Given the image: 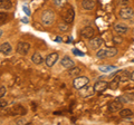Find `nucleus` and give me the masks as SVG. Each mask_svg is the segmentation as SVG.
<instances>
[{"mask_svg":"<svg viewBox=\"0 0 134 125\" xmlns=\"http://www.w3.org/2000/svg\"><path fill=\"white\" fill-rule=\"evenodd\" d=\"M12 52V47H11V45L9 43H3L0 45V53L3 54V55H10V53Z\"/></svg>","mask_w":134,"mask_h":125,"instance_id":"obj_15","label":"nucleus"},{"mask_svg":"<svg viewBox=\"0 0 134 125\" xmlns=\"http://www.w3.org/2000/svg\"><path fill=\"white\" fill-rule=\"evenodd\" d=\"M119 85H120V83L113 78L112 82L108 83V88H110V89H117V88H119Z\"/></svg>","mask_w":134,"mask_h":125,"instance_id":"obj_23","label":"nucleus"},{"mask_svg":"<svg viewBox=\"0 0 134 125\" xmlns=\"http://www.w3.org/2000/svg\"><path fill=\"white\" fill-rule=\"evenodd\" d=\"M7 18H8L7 14H5V12H0V25L5 24L7 21Z\"/></svg>","mask_w":134,"mask_h":125,"instance_id":"obj_24","label":"nucleus"},{"mask_svg":"<svg viewBox=\"0 0 134 125\" xmlns=\"http://www.w3.org/2000/svg\"><path fill=\"white\" fill-rule=\"evenodd\" d=\"M131 81H133V82H134V72H133V73H131Z\"/></svg>","mask_w":134,"mask_h":125,"instance_id":"obj_35","label":"nucleus"},{"mask_svg":"<svg viewBox=\"0 0 134 125\" xmlns=\"http://www.w3.org/2000/svg\"><path fill=\"white\" fill-rule=\"evenodd\" d=\"M58 58H59V56H58L57 53H50L49 55L46 56L45 62H46V65H47V67H53L58 61Z\"/></svg>","mask_w":134,"mask_h":125,"instance_id":"obj_8","label":"nucleus"},{"mask_svg":"<svg viewBox=\"0 0 134 125\" xmlns=\"http://www.w3.org/2000/svg\"><path fill=\"white\" fill-rule=\"evenodd\" d=\"M88 83H90V78L88 77H86V76H77V77L74 78L73 85L77 90H79L81 88H83V87H85L86 85H88Z\"/></svg>","mask_w":134,"mask_h":125,"instance_id":"obj_5","label":"nucleus"},{"mask_svg":"<svg viewBox=\"0 0 134 125\" xmlns=\"http://www.w3.org/2000/svg\"><path fill=\"white\" fill-rule=\"evenodd\" d=\"M17 53L19 54V55H27V54L29 53V50H30V45H29L28 43H26V41H19L18 45H17Z\"/></svg>","mask_w":134,"mask_h":125,"instance_id":"obj_7","label":"nucleus"},{"mask_svg":"<svg viewBox=\"0 0 134 125\" xmlns=\"http://www.w3.org/2000/svg\"><path fill=\"white\" fill-rule=\"evenodd\" d=\"M113 78L116 79L119 83H125L131 79V74L127 70H117V73L115 74V76Z\"/></svg>","mask_w":134,"mask_h":125,"instance_id":"obj_6","label":"nucleus"},{"mask_svg":"<svg viewBox=\"0 0 134 125\" xmlns=\"http://www.w3.org/2000/svg\"><path fill=\"white\" fill-rule=\"evenodd\" d=\"M7 93V88L6 86H0V98L5 96V94Z\"/></svg>","mask_w":134,"mask_h":125,"instance_id":"obj_26","label":"nucleus"},{"mask_svg":"<svg viewBox=\"0 0 134 125\" xmlns=\"http://www.w3.org/2000/svg\"><path fill=\"white\" fill-rule=\"evenodd\" d=\"M54 3L58 7H63L65 5V0H54Z\"/></svg>","mask_w":134,"mask_h":125,"instance_id":"obj_29","label":"nucleus"},{"mask_svg":"<svg viewBox=\"0 0 134 125\" xmlns=\"http://www.w3.org/2000/svg\"><path fill=\"white\" fill-rule=\"evenodd\" d=\"M127 3H129V0H117V5L121 6V7L127 6Z\"/></svg>","mask_w":134,"mask_h":125,"instance_id":"obj_27","label":"nucleus"},{"mask_svg":"<svg viewBox=\"0 0 134 125\" xmlns=\"http://www.w3.org/2000/svg\"><path fill=\"white\" fill-rule=\"evenodd\" d=\"M133 115H134L133 111H131L130 108H124V110L120 111V116L122 118H130V117H132Z\"/></svg>","mask_w":134,"mask_h":125,"instance_id":"obj_19","label":"nucleus"},{"mask_svg":"<svg viewBox=\"0 0 134 125\" xmlns=\"http://www.w3.org/2000/svg\"><path fill=\"white\" fill-rule=\"evenodd\" d=\"M23 22H25V24H27V22H28V20H27L26 18H24V19H23Z\"/></svg>","mask_w":134,"mask_h":125,"instance_id":"obj_36","label":"nucleus"},{"mask_svg":"<svg viewBox=\"0 0 134 125\" xmlns=\"http://www.w3.org/2000/svg\"><path fill=\"white\" fill-rule=\"evenodd\" d=\"M40 19H41V22H43L44 26H52V25L54 24V21H55V19H56V15L53 10L47 9V10L43 11Z\"/></svg>","mask_w":134,"mask_h":125,"instance_id":"obj_2","label":"nucleus"},{"mask_svg":"<svg viewBox=\"0 0 134 125\" xmlns=\"http://www.w3.org/2000/svg\"><path fill=\"white\" fill-rule=\"evenodd\" d=\"M31 60L35 65H41L44 62V58L40 53H34V55L31 56Z\"/></svg>","mask_w":134,"mask_h":125,"instance_id":"obj_18","label":"nucleus"},{"mask_svg":"<svg viewBox=\"0 0 134 125\" xmlns=\"http://www.w3.org/2000/svg\"><path fill=\"white\" fill-rule=\"evenodd\" d=\"M82 8L84 10H93L95 8V2L93 0H83L82 1Z\"/></svg>","mask_w":134,"mask_h":125,"instance_id":"obj_17","label":"nucleus"},{"mask_svg":"<svg viewBox=\"0 0 134 125\" xmlns=\"http://www.w3.org/2000/svg\"><path fill=\"white\" fill-rule=\"evenodd\" d=\"M2 35H3V31L1 30V29H0V38H1V37H2Z\"/></svg>","mask_w":134,"mask_h":125,"instance_id":"obj_37","label":"nucleus"},{"mask_svg":"<svg viewBox=\"0 0 134 125\" xmlns=\"http://www.w3.org/2000/svg\"><path fill=\"white\" fill-rule=\"evenodd\" d=\"M23 10L25 11V14H26L27 16H30V10L28 9V7H27V6H23Z\"/></svg>","mask_w":134,"mask_h":125,"instance_id":"obj_33","label":"nucleus"},{"mask_svg":"<svg viewBox=\"0 0 134 125\" xmlns=\"http://www.w3.org/2000/svg\"><path fill=\"white\" fill-rule=\"evenodd\" d=\"M60 65L63 66V67L68 69L70 67H73V66H75V62L69 56H64L62 58V60H60Z\"/></svg>","mask_w":134,"mask_h":125,"instance_id":"obj_14","label":"nucleus"},{"mask_svg":"<svg viewBox=\"0 0 134 125\" xmlns=\"http://www.w3.org/2000/svg\"><path fill=\"white\" fill-rule=\"evenodd\" d=\"M73 53H74V55H76V56H81V57H83L85 54L84 53H82L81 50H78V49H76V48H74L73 49Z\"/></svg>","mask_w":134,"mask_h":125,"instance_id":"obj_30","label":"nucleus"},{"mask_svg":"<svg viewBox=\"0 0 134 125\" xmlns=\"http://www.w3.org/2000/svg\"><path fill=\"white\" fill-rule=\"evenodd\" d=\"M11 7H12V3L10 0H0V8H1V9L9 10V9H11Z\"/></svg>","mask_w":134,"mask_h":125,"instance_id":"obj_21","label":"nucleus"},{"mask_svg":"<svg viewBox=\"0 0 134 125\" xmlns=\"http://www.w3.org/2000/svg\"><path fill=\"white\" fill-rule=\"evenodd\" d=\"M62 37H56V38H55V41H57V43H62Z\"/></svg>","mask_w":134,"mask_h":125,"instance_id":"obj_34","label":"nucleus"},{"mask_svg":"<svg viewBox=\"0 0 134 125\" xmlns=\"http://www.w3.org/2000/svg\"><path fill=\"white\" fill-rule=\"evenodd\" d=\"M94 35H95V30L90 26L84 27L81 30V36L85 39H91L92 37H94Z\"/></svg>","mask_w":134,"mask_h":125,"instance_id":"obj_9","label":"nucleus"},{"mask_svg":"<svg viewBox=\"0 0 134 125\" xmlns=\"http://www.w3.org/2000/svg\"><path fill=\"white\" fill-rule=\"evenodd\" d=\"M132 61H133V62H134V59H133V60H132Z\"/></svg>","mask_w":134,"mask_h":125,"instance_id":"obj_38","label":"nucleus"},{"mask_svg":"<svg viewBox=\"0 0 134 125\" xmlns=\"http://www.w3.org/2000/svg\"><path fill=\"white\" fill-rule=\"evenodd\" d=\"M114 30L117 32V34L123 35V34H126V32H127L129 27L126 26V25H124V24H115Z\"/></svg>","mask_w":134,"mask_h":125,"instance_id":"obj_16","label":"nucleus"},{"mask_svg":"<svg viewBox=\"0 0 134 125\" xmlns=\"http://www.w3.org/2000/svg\"><path fill=\"white\" fill-rule=\"evenodd\" d=\"M58 28H59L60 31H67L68 30V24H60L59 26H58Z\"/></svg>","mask_w":134,"mask_h":125,"instance_id":"obj_25","label":"nucleus"},{"mask_svg":"<svg viewBox=\"0 0 134 125\" xmlns=\"http://www.w3.org/2000/svg\"><path fill=\"white\" fill-rule=\"evenodd\" d=\"M113 41H114V44H121L123 41V39L121 38V36H114L113 37Z\"/></svg>","mask_w":134,"mask_h":125,"instance_id":"obj_28","label":"nucleus"},{"mask_svg":"<svg viewBox=\"0 0 134 125\" xmlns=\"http://www.w3.org/2000/svg\"><path fill=\"white\" fill-rule=\"evenodd\" d=\"M64 8H63L62 10V18L63 20H64V22L66 24H72L74 21V18H75V12H74V9L72 6L69 5H64L63 6Z\"/></svg>","mask_w":134,"mask_h":125,"instance_id":"obj_1","label":"nucleus"},{"mask_svg":"<svg viewBox=\"0 0 134 125\" xmlns=\"http://www.w3.org/2000/svg\"><path fill=\"white\" fill-rule=\"evenodd\" d=\"M120 17L124 20H133L134 19V9L130 6H125L120 10Z\"/></svg>","mask_w":134,"mask_h":125,"instance_id":"obj_4","label":"nucleus"},{"mask_svg":"<svg viewBox=\"0 0 134 125\" xmlns=\"http://www.w3.org/2000/svg\"><path fill=\"white\" fill-rule=\"evenodd\" d=\"M98 69L102 73H108V72H112V70L116 69V67L115 66H99Z\"/></svg>","mask_w":134,"mask_h":125,"instance_id":"obj_22","label":"nucleus"},{"mask_svg":"<svg viewBox=\"0 0 134 125\" xmlns=\"http://www.w3.org/2000/svg\"><path fill=\"white\" fill-rule=\"evenodd\" d=\"M122 106H123V103L120 102L119 99H115V101L110 103V105H108V111L112 112V113H114V112H120L122 110Z\"/></svg>","mask_w":134,"mask_h":125,"instance_id":"obj_11","label":"nucleus"},{"mask_svg":"<svg viewBox=\"0 0 134 125\" xmlns=\"http://www.w3.org/2000/svg\"><path fill=\"white\" fill-rule=\"evenodd\" d=\"M125 97L127 98L129 102H134V94H126Z\"/></svg>","mask_w":134,"mask_h":125,"instance_id":"obj_32","label":"nucleus"},{"mask_svg":"<svg viewBox=\"0 0 134 125\" xmlns=\"http://www.w3.org/2000/svg\"><path fill=\"white\" fill-rule=\"evenodd\" d=\"M93 87H94L95 92H103L108 88V83L105 81H97Z\"/></svg>","mask_w":134,"mask_h":125,"instance_id":"obj_13","label":"nucleus"},{"mask_svg":"<svg viewBox=\"0 0 134 125\" xmlns=\"http://www.w3.org/2000/svg\"><path fill=\"white\" fill-rule=\"evenodd\" d=\"M81 72H82V69L79 68V67H77V66H73V67H70V68H68V75L69 76H72V77H77L79 74H81Z\"/></svg>","mask_w":134,"mask_h":125,"instance_id":"obj_20","label":"nucleus"},{"mask_svg":"<svg viewBox=\"0 0 134 125\" xmlns=\"http://www.w3.org/2000/svg\"><path fill=\"white\" fill-rule=\"evenodd\" d=\"M117 48L115 47H111V48H104V49H99V50L96 53V56L98 58H111L117 55Z\"/></svg>","mask_w":134,"mask_h":125,"instance_id":"obj_3","label":"nucleus"},{"mask_svg":"<svg viewBox=\"0 0 134 125\" xmlns=\"http://www.w3.org/2000/svg\"><path fill=\"white\" fill-rule=\"evenodd\" d=\"M8 105V103H7V101H5L2 97L0 98V108H2V107H6Z\"/></svg>","mask_w":134,"mask_h":125,"instance_id":"obj_31","label":"nucleus"},{"mask_svg":"<svg viewBox=\"0 0 134 125\" xmlns=\"http://www.w3.org/2000/svg\"><path fill=\"white\" fill-rule=\"evenodd\" d=\"M95 93V89L94 87H91L88 85H86L85 87H83V88L79 89V94L82 95L83 97H88V96H92Z\"/></svg>","mask_w":134,"mask_h":125,"instance_id":"obj_12","label":"nucleus"},{"mask_svg":"<svg viewBox=\"0 0 134 125\" xmlns=\"http://www.w3.org/2000/svg\"><path fill=\"white\" fill-rule=\"evenodd\" d=\"M90 47L92 49H98L102 47L103 45V39L100 38V37H92L90 39Z\"/></svg>","mask_w":134,"mask_h":125,"instance_id":"obj_10","label":"nucleus"}]
</instances>
